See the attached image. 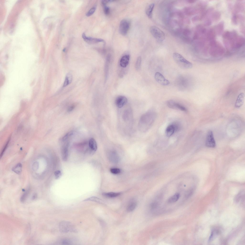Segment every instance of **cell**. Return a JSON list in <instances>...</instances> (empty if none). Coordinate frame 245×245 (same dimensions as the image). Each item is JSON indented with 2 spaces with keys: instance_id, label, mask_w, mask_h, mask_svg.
Here are the masks:
<instances>
[{
  "instance_id": "6da1fadb",
  "label": "cell",
  "mask_w": 245,
  "mask_h": 245,
  "mask_svg": "<svg viewBox=\"0 0 245 245\" xmlns=\"http://www.w3.org/2000/svg\"><path fill=\"white\" fill-rule=\"evenodd\" d=\"M156 117V113L153 110L149 111L143 114L139 122V130L143 132L148 130L153 123Z\"/></svg>"
},
{
  "instance_id": "7a4b0ae2",
  "label": "cell",
  "mask_w": 245,
  "mask_h": 245,
  "mask_svg": "<svg viewBox=\"0 0 245 245\" xmlns=\"http://www.w3.org/2000/svg\"><path fill=\"white\" fill-rule=\"evenodd\" d=\"M173 58L177 65L182 69H189L192 67L193 65L192 63L186 60L181 55L178 53H174L173 54Z\"/></svg>"
},
{
  "instance_id": "3957f363",
  "label": "cell",
  "mask_w": 245,
  "mask_h": 245,
  "mask_svg": "<svg viewBox=\"0 0 245 245\" xmlns=\"http://www.w3.org/2000/svg\"><path fill=\"white\" fill-rule=\"evenodd\" d=\"M150 31L153 37L158 41L161 42L164 40V33L157 27L152 26L150 28Z\"/></svg>"
},
{
  "instance_id": "277c9868",
  "label": "cell",
  "mask_w": 245,
  "mask_h": 245,
  "mask_svg": "<svg viewBox=\"0 0 245 245\" xmlns=\"http://www.w3.org/2000/svg\"><path fill=\"white\" fill-rule=\"evenodd\" d=\"M60 232L63 233H67L69 232H75L76 230L72 223L70 222L63 221L61 222L59 224Z\"/></svg>"
},
{
  "instance_id": "5b68a950",
  "label": "cell",
  "mask_w": 245,
  "mask_h": 245,
  "mask_svg": "<svg viewBox=\"0 0 245 245\" xmlns=\"http://www.w3.org/2000/svg\"><path fill=\"white\" fill-rule=\"evenodd\" d=\"M130 26V21L128 20L124 19L120 22L119 27V31L123 35H126L128 33Z\"/></svg>"
},
{
  "instance_id": "8992f818",
  "label": "cell",
  "mask_w": 245,
  "mask_h": 245,
  "mask_svg": "<svg viewBox=\"0 0 245 245\" xmlns=\"http://www.w3.org/2000/svg\"><path fill=\"white\" fill-rule=\"evenodd\" d=\"M205 145L208 147L214 148L216 146V142L213 132L211 130H209L207 133L206 138Z\"/></svg>"
},
{
  "instance_id": "52a82bcc",
  "label": "cell",
  "mask_w": 245,
  "mask_h": 245,
  "mask_svg": "<svg viewBox=\"0 0 245 245\" xmlns=\"http://www.w3.org/2000/svg\"><path fill=\"white\" fill-rule=\"evenodd\" d=\"M167 104L168 107L172 109L184 111H187L186 108L183 105L173 100H170L167 101Z\"/></svg>"
},
{
  "instance_id": "ba28073f",
  "label": "cell",
  "mask_w": 245,
  "mask_h": 245,
  "mask_svg": "<svg viewBox=\"0 0 245 245\" xmlns=\"http://www.w3.org/2000/svg\"><path fill=\"white\" fill-rule=\"evenodd\" d=\"M245 39L241 36H237L230 42V45L233 48H238L241 47L244 44Z\"/></svg>"
},
{
  "instance_id": "9c48e42d",
  "label": "cell",
  "mask_w": 245,
  "mask_h": 245,
  "mask_svg": "<svg viewBox=\"0 0 245 245\" xmlns=\"http://www.w3.org/2000/svg\"><path fill=\"white\" fill-rule=\"evenodd\" d=\"M154 77L156 82L161 85L166 86L170 84L169 81L166 79L164 76L160 72H156Z\"/></svg>"
},
{
  "instance_id": "30bf717a",
  "label": "cell",
  "mask_w": 245,
  "mask_h": 245,
  "mask_svg": "<svg viewBox=\"0 0 245 245\" xmlns=\"http://www.w3.org/2000/svg\"><path fill=\"white\" fill-rule=\"evenodd\" d=\"M127 101L128 100L126 97L123 96H120L116 99L115 104L118 108H121L126 104Z\"/></svg>"
},
{
  "instance_id": "8fae6325",
  "label": "cell",
  "mask_w": 245,
  "mask_h": 245,
  "mask_svg": "<svg viewBox=\"0 0 245 245\" xmlns=\"http://www.w3.org/2000/svg\"><path fill=\"white\" fill-rule=\"evenodd\" d=\"M82 37L84 40L89 44H93L104 41L102 39L87 37L84 33L82 34Z\"/></svg>"
},
{
  "instance_id": "7c38bea8",
  "label": "cell",
  "mask_w": 245,
  "mask_h": 245,
  "mask_svg": "<svg viewBox=\"0 0 245 245\" xmlns=\"http://www.w3.org/2000/svg\"><path fill=\"white\" fill-rule=\"evenodd\" d=\"M130 60V56L126 55L123 56L120 59V65L123 68H126L128 65Z\"/></svg>"
},
{
  "instance_id": "4fadbf2b",
  "label": "cell",
  "mask_w": 245,
  "mask_h": 245,
  "mask_svg": "<svg viewBox=\"0 0 245 245\" xmlns=\"http://www.w3.org/2000/svg\"><path fill=\"white\" fill-rule=\"evenodd\" d=\"M245 96V94L243 93H241L239 94L235 103V107L239 108L243 105L244 102Z\"/></svg>"
},
{
  "instance_id": "5bb4252c",
  "label": "cell",
  "mask_w": 245,
  "mask_h": 245,
  "mask_svg": "<svg viewBox=\"0 0 245 245\" xmlns=\"http://www.w3.org/2000/svg\"><path fill=\"white\" fill-rule=\"evenodd\" d=\"M68 145V143H67L63 145L62 147L61 156L62 159L64 161H66L67 159Z\"/></svg>"
},
{
  "instance_id": "9a60e30c",
  "label": "cell",
  "mask_w": 245,
  "mask_h": 245,
  "mask_svg": "<svg viewBox=\"0 0 245 245\" xmlns=\"http://www.w3.org/2000/svg\"><path fill=\"white\" fill-rule=\"evenodd\" d=\"M244 9L243 3L240 1H237L235 4L234 8V14L242 11Z\"/></svg>"
},
{
  "instance_id": "2e32d148",
  "label": "cell",
  "mask_w": 245,
  "mask_h": 245,
  "mask_svg": "<svg viewBox=\"0 0 245 245\" xmlns=\"http://www.w3.org/2000/svg\"><path fill=\"white\" fill-rule=\"evenodd\" d=\"M111 56L108 55L106 57L105 66V80H107L109 73V66L111 60Z\"/></svg>"
},
{
  "instance_id": "e0dca14e",
  "label": "cell",
  "mask_w": 245,
  "mask_h": 245,
  "mask_svg": "<svg viewBox=\"0 0 245 245\" xmlns=\"http://www.w3.org/2000/svg\"><path fill=\"white\" fill-rule=\"evenodd\" d=\"M175 130L176 129L174 124L170 125L167 127L166 129V135L167 136L170 137L173 135Z\"/></svg>"
},
{
  "instance_id": "ac0fdd59",
  "label": "cell",
  "mask_w": 245,
  "mask_h": 245,
  "mask_svg": "<svg viewBox=\"0 0 245 245\" xmlns=\"http://www.w3.org/2000/svg\"><path fill=\"white\" fill-rule=\"evenodd\" d=\"M224 23L223 21L221 22L216 26L215 32L218 35H221L223 33L224 29Z\"/></svg>"
},
{
  "instance_id": "d6986e66",
  "label": "cell",
  "mask_w": 245,
  "mask_h": 245,
  "mask_svg": "<svg viewBox=\"0 0 245 245\" xmlns=\"http://www.w3.org/2000/svg\"><path fill=\"white\" fill-rule=\"evenodd\" d=\"M154 6V3H151L147 6L146 10V13L147 17L150 18H151L152 17L153 11Z\"/></svg>"
},
{
  "instance_id": "ffe728a7",
  "label": "cell",
  "mask_w": 245,
  "mask_h": 245,
  "mask_svg": "<svg viewBox=\"0 0 245 245\" xmlns=\"http://www.w3.org/2000/svg\"><path fill=\"white\" fill-rule=\"evenodd\" d=\"M89 146L90 150L93 152L95 151L97 149V143L95 139L93 138L90 139L89 142Z\"/></svg>"
},
{
  "instance_id": "44dd1931",
  "label": "cell",
  "mask_w": 245,
  "mask_h": 245,
  "mask_svg": "<svg viewBox=\"0 0 245 245\" xmlns=\"http://www.w3.org/2000/svg\"><path fill=\"white\" fill-rule=\"evenodd\" d=\"M215 30L211 29L208 31L206 35L207 39L210 41L215 39Z\"/></svg>"
},
{
  "instance_id": "7402d4cb",
  "label": "cell",
  "mask_w": 245,
  "mask_h": 245,
  "mask_svg": "<svg viewBox=\"0 0 245 245\" xmlns=\"http://www.w3.org/2000/svg\"><path fill=\"white\" fill-rule=\"evenodd\" d=\"M234 201L236 203H238L239 201L242 202L245 200V194L243 191L239 192L236 195L234 198Z\"/></svg>"
},
{
  "instance_id": "603a6c76",
  "label": "cell",
  "mask_w": 245,
  "mask_h": 245,
  "mask_svg": "<svg viewBox=\"0 0 245 245\" xmlns=\"http://www.w3.org/2000/svg\"><path fill=\"white\" fill-rule=\"evenodd\" d=\"M72 74L70 73H68L66 76L63 87H65L70 84L72 82Z\"/></svg>"
},
{
  "instance_id": "cb8c5ba5",
  "label": "cell",
  "mask_w": 245,
  "mask_h": 245,
  "mask_svg": "<svg viewBox=\"0 0 245 245\" xmlns=\"http://www.w3.org/2000/svg\"><path fill=\"white\" fill-rule=\"evenodd\" d=\"M211 17L212 20L214 22L217 21L219 20L220 18L221 13L218 11H215L212 13Z\"/></svg>"
},
{
  "instance_id": "d4e9b609",
  "label": "cell",
  "mask_w": 245,
  "mask_h": 245,
  "mask_svg": "<svg viewBox=\"0 0 245 245\" xmlns=\"http://www.w3.org/2000/svg\"><path fill=\"white\" fill-rule=\"evenodd\" d=\"M180 194L179 193H177L170 197L168 200V202L169 203H173L177 201L179 199Z\"/></svg>"
},
{
  "instance_id": "484cf974",
  "label": "cell",
  "mask_w": 245,
  "mask_h": 245,
  "mask_svg": "<svg viewBox=\"0 0 245 245\" xmlns=\"http://www.w3.org/2000/svg\"><path fill=\"white\" fill-rule=\"evenodd\" d=\"M120 194V193H116L114 192H110L108 193H102V195L105 197L113 198L117 197Z\"/></svg>"
},
{
  "instance_id": "4316f807",
  "label": "cell",
  "mask_w": 245,
  "mask_h": 245,
  "mask_svg": "<svg viewBox=\"0 0 245 245\" xmlns=\"http://www.w3.org/2000/svg\"><path fill=\"white\" fill-rule=\"evenodd\" d=\"M137 203L135 202H131L128 205L127 207V210L128 212H131L133 211L136 208Z\"/></svg>"
},
{
  "instance_id": "83f0119b",
  "label": "cell",
  "mask_w": 245,
  "mask_h": 245,
  "mask_svg": "<svg viewBox=\"0 0 245 245\" xmlns=\"http://www.w3.org/2000/svg\"><path fill=\"white\" fill-rule=\"evenodd\" d=\"M22 165L21 163H19L16 165L12 169V170L16 173L19 174L22 171Z\"/></svg>"
},
{
  "instance_id": "f1b7e54d",
  "label": "cell",
  "mask_w": 245,
  "mask_h": 245,
  "mask_svg": "<svg viewBox=\"0 0 245 245\" xmlns=\"http://www.w3.org/2000/svg\"><path fill=\"white\" fill-rule=\"evenodd\" d=\"M93 201L102 203H103V201L100 199L95 196H93L87 198L84 200V201Z\"/></svg>"
},
{
  "instance_id": "f546056e",
  "label": "cell",
  "mask_w": 245,
  "mask_h": 245,
  "mask_svg": "<svg viewBox=\"0 0 245 245\" xmlns=\"http://www.w3.org/2000/svg\"><path fill=\"white\" fill-rule=\"evenodd\" d=\"M219 232L217 230H212L209 237L208 241L210 242L214 239L216 236L219 233Z\"/></svg>"
},
{
  "instance_id": "4dcf8cb0",
  "label": "cell",
  "mask_w": 245,
  "mask_h": 245,
  "mask_svg": "<svg viewBox=\"0 0 245 245\" xmlns=\"http://www.w3.org/2000/svg\"><path fill=\"white\" fill-rule=\"evenodd\" d=\"M141 62V58L140 56H139L137 58L136 61L135 67L136 69L139 70L140 68Z\"/></svg>"
},
{
  "instance_id": "1f68e13d",
  "label": "cell",
  "mask_w": 245,
  "mask_h": 245,
  "mask_svg": "<svg viewBox=\"0 0 245 245\" xmlns=\"http://www.w3.org/2000/svg\"><path fill=\"white\" fill-rule=\"evenodd\" d=\"M112 154H111L110 158L111 160L115 162H117L118 158L117 157V154L115 152H111Z\"/></svg>"
},
{
  "instance_id": "d6a6232c",
  "label": "cell",
  "mask_w": 245,
  "mask_h": 245,
  "mask_svg": "<svg viewBox=\"0 0 245 245\" xmlns=\"http://www.w3.org/2000/svg\"><path fill=\"white\" fill-rule=\"evenodd\" d=\"M73 134V132L72 131H71L62 137V140L63 141L66 140L71 136Z\"/></svg>"
},
{
  "instance_id": "836d02e7",
  "label": "cell",
  "mask_w": 245,
  "mask_h": 245,
  "mask_svg": "<svg viewBox=\"0 0 245 245\" xmlns=\"http://www.w3.org/2000/svg\"><path fill=\"white\" fill-rule=\"evenodd\" d=\"M238 18L236 14H234L231 18V21L232 23L234 25L237 24L238 22Z\"/></svg>"
},
{
  "instance_id": "e575fe53",
  "label": "cell",
  "mask_w": 245,
  "mask_h": 245,
  "mask_svg": "<svg viewBox=\"0 0 245 245\" xmlns=\"http://www.w3.org/2000/svg\"><path fill=\"white\" fill-rule=\"evenodd\" d=\"M230 32L227 31L225 32L223 34V37L225 40H228L230 37Z\"/></svg>"
},
{
  "instance_id": "d590c367",
  "label": "cell",
  "mask_w": 245,
  "mask_h": 245,
  "mask_svg": "<svg viewBox=\"0 0 245 245\" xmlns=\"http://www.w3.org/2000/svg\"><path fill=\"white\" fill-rule=\"evenodd\" d=\"M29 192V189H28L22 195L21 197L20 200L22 202H23L26 199Z\"/></svg>"
},
{
  "instance_id": "8d00e7d4",
  "label": "cell",
  "mask_w": 245,
  "mask_h": 245,
  "mask_svg": "<svg viewBox=\"0 0 245 245\" xmlns=\"http://www.w3.org/2000/svg\"><path fill=\"white\" fill-rule=\"evenodd\" d=\"M95 10L96 7H92L86 13V16H87L89 17L92 15L95 12Z\"/></svg>"
},
{
  "instance_id": "74e56055",
  "label": "cell",
  "mask_w": 245,
  "mask_h": 245,
  "mask_svg": "<svg viewBox=\"0 0 245 245\" xmlns=\"http://www.w3.org/2000/svg\"><path fill=\"white\" fill-rule=\"evenodd\" d=\"M111 172L113 174H117L121 172L120 169L116 168H112L110 170Z\"/></svg>"
},
{
  "instance_id": "f35d334b",
  "label": "cell",
  "mask_w": 245,
  "mask_h": 245,
  "mask_svg": "<svg viewBox=\"0 0 245 245\" xmlns=\"http://www.w3.org/2000/svg\"><path fill=\"white\" fill-rule=\"evenodd\" d=\"M104 12L106 15H108L110 12V8L109 7L106 5L103 6Z\"/></svg>"
},
{
  "instance_id": "ab89813d",
  "label": "cell",
  "mask_w": 245,
  "mask_h": 245,
  "mask_svg": "<svg viewBox=\"0 0 245 245\" xmlns=\"http://www.w3.org/2000/svg\"><path fill=\"white\" fill-rule=\"evenodd\" d=\"M55 178L56 179H59L61 176L62 173L60 170H57L54 173Z\"/></svg>"
},
{
  "instance_id": "60d3db41",
  "label": "cell",
  "mask_w": 245,
  "mask_h": 245,
  "mask_svg": "<svg viewBox=\"0 0 245 245\" xmlns=\"http://www.w3.org/2000/svg\"><path fill=\"white\" fill-rule=\"evenodd\" d=\"M61 243L62 245H70L71 244L72 242L69 239H63L61 241Z\"/></svg>"
},
{
  "instance_id": "b9f144b4",
  "label": "cell",
  "mask_w": 245,
  "mask_h": 245,
  "mask_svg": "<svg viewBox=\"0 0 245 245\" xmlns=\"http://www.w3.org/2000/svg\"><path fill=\"white\" fill-rule=\"evenodd\" d=\"M158 204L156 202H153L150 205V208L151 209H154L158 206Z\"/></svg>"
},
{
  "instance_id": "7bdbcfd3",
  "label": "cell",
  "mask_w": 245,
  "mask_h": 245,
  "mask_svg": "<svg viewBox=\"0 0 245 245\" xmlns=\"http://www.w3.org/2000/svg\"><path fill=\"white\" fill-rule=\"evenodd\" d=\"M212 20L209 18H207L205 21L204 24L206 26H209L211 24Z\"/></svg>"
},
{
  "instance_id": "ee69618b",
  "label": "cell",
  "mask_w": 245,
  "mask_h": 245,
  "mask_svg": "<svg viewBox=\"0 0 245 245\" xmlns=\"http://www.w3.org/2000/svg\"><path fill=\"white\" fill-rule=\"evenodd\" d=\"M115 1L114 0H102L101 1V4L103 6L106 5L107 4L113 2Z\"/></svg>"
},
{
  "instance_id": "f6af8a7d",
  "label": "cell",
  "mask_w": 245,
  "mask_h": 245,
  "mask_svg": "<svg viewBox=\"0 0 245 245\" xmlns=\"http://www.w3.org/2000/svg\"><path fill=\"white\" fill-rule=\"evenodd\" d=\"M193 192V191L192 190H190L188 191L185 195V197L186 198H188L190 197L192 195Z\"/></svg>"
},
{
  "instance_id": "bcb514c9",
  "label": "cell",
  "mask_w": 245,
  "mask_h": 245,
  "mask_svg": "<svg viewBox=\"0 0 245 245\" xmlns=\"http://www.w3.org/2000/svg\"><path fill=\"white\" fill-rule=\"evenodd\" d=\"M75 107V106L74 105H71L68 108L67 111L68 112H71L72 111Z\"/></svg>"
},
{
  "instance_id": "7dc6e473",
  "label": "cell",
  "mask_w": 245,
  "mask_h": 245,
  "mask_svg": "<svg viewBox=\"0 0 245 245\" xmlns=\"http://www.w3.org/2000/svg\"><path fill=\"white\" fill-rule=\"evenodd\" d=\"M241 28H240V29H241V31L242 32V33H245V28H244V27L243 25L241 26Z\"/></svg>"
},
{
  "instance_id": "c3c4849f",
  "label": "cell",
  "mask_w": 245,
  "mask_h": 245,
  "mask_svg": "<svg viewBox=\"0 0 245 245\" xmlns=\"http://www.w3.org/2000/svg\"><path fill=\"white\" fill-rule=\"evenodd\" d=\"M188 2L190 3H193L195 1V0H189L188 1Z\"/></svg>"
}]
</instances>
